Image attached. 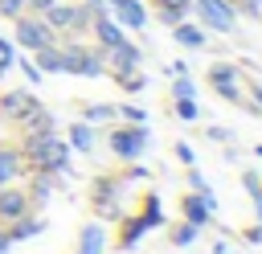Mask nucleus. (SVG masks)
<instances>
[{"instance_id":"nucleus-4","label":"nucleus","mask_w":262,"mask_h":254,"mask_svg":"<svg viewBox=\"0 0 262 254\" xmlns=\"http://www.w3.org/2000/svg\"><path fill=\"white\" fill-rule=\"evenodd\" d=\"M16 20V45H25V49H45V45H57V33L41 20V16H12Z\"/></svg>"},{"instance_id":"nucleus-9","label":"nucleus","mask_w":262,"mask_h":254,"mask_svg":"<svg viewBox=\"0 0 262 254\" xmlns=\"http://www.w3.org/2000/svg\"><path fill=\"white\" fill-rule=\"evenodd\" d=\"M106 8L115 12V20H119L123 29H143V25H147V8H143L139 0H106Z\"/></svg>"},{"instance_id":"nucleus-12","label":"nucleus","mask_w":262,"mask_h":254,"mask_svg":"<svg viewBox=\"0 0 262 254\" xmlns=\"http://www.w3.org/2000/svg\"><path fill=\"white\" fill-rule=\"evenodd\" d=\"M20 213H29V193L0 184V221H12V217H20Z\"/></svg>"},{"instance_id":"nucleus-8","label":"nucleus","mask_w":262,"mask_h":254,"mask_svg":"<svg viewBox=\"0 0 262 254\" xmlns=\"http://www.w3.org/2000/svg\"><path fill=\"white\" fill-rule=\"evenodd\" d=\"M90 33H94V41H98V49H115L119 41H127V33H123V25L111 16V12H102V16H94L90 20Z\"/></svg>"},{"instance_id":"nucleus-28","label":"nucleus","mask_w":262,"mask_h":254,"mask_svg":"<svg viewBox=\"0 0 262 254\" xmlns=\"http://www.w3.org/2000/svg\"><path fill=\"white\" fill-rule=\"evenodd\" d=\"M49 193H53V180H49V172L41 176V180H33V188H29V201H49Z\"/></svg>"},{"instance_id":"nucleus-26","label":"nucleus","mask_w":262,"mask_h":254,"mask_svg":"<svg viewBox=\"0 0 262 254\" xmlns=\"http://www.w3.org/2000/svg\"><path fill=\"white\" fill-rule=\"evenodd\" d=\"M115 78H119V86H123L127 94H139V90L147 86V78H143L139 70H135V74H115Z\"/></svg>"},{"instance_id":"nucleus-10","label":"nucleus","mask_w":262,"mask_h":254,"mask_svg":"<svg viewBox=\"0 0 262 254\" xmlns=\"http://www.w3.org/2000/svg\"><path fill=\"white\" fill-rule=\"evenodd\" d=\"M33 107H37V94L33 90H8V94H0V119H20Z\"/></svg>"},{"instance_id":"nucleus-15","label":"nucleus","mask_w":262,"mask_h":254,"mask_svg":"<svg viewBox=\"0 0 262 254\" xmlns=\"http://www.w3.org/2000/svg\"><path fill=\"white\" fill-rule=\"evenodd\" d=\"M41 229H45V221H41V217L20 213V217H12V225H8L4 234H8V242H20V238H33V234H41Z\"/></svg>"},{"instance_id":"nucleus-1","label":"nucleus","mask_w":262,"mask_h":254,"mask_svg":"<svg viewBox=\"0 0 262 254\" xmlns=\"http://www.w3.org/2000/svg\"><path fill=\"white\" fill-rule=\"evenodd\" d=\"M70 143L57 139V131H45V135H25V160L37 168V172H70Z\"/></svg>"},{"instance_id":"nucleus-3","label":"nucleus","mask_w":262,"mask_h":254,"mask_svg":"<svg viewBox=\"0 0 262 254\" xmlns=\"http://www.w3.org/2000/svg\"><path fill=\"white\" fill-rule=\"evenodd\" d=\"M143 147H147V127L143 123H127V127H119V131H111V152L119 156V160H139L143 156Z\"/></svg>"},{"instance_id":"nucleus-13","label":"nucleus","mask_w":262,"mask_h":254,"mask_svg":"<svg viewBox=\"0 0 262 254\" xmlns=\"http://www.w3.org/2000/svg\"><path fill=\"white\" fill-rule=\"evenodd\" d=\"M16 123L25 127V135H45V131H53V127H57V123H53V115H49V111H45L41 102H37L33 111H25V115H20Z\"/></svg>"},{"instance_id":"nucleus-20","label":"nucleus","mask_w":262,"mask_h":254,"mask_svg":"<svg viewBox=\"0 0 262 254\" xmlns=\"http://www.w3.org/2000/svg\"><path fill=\"white\" fill-rule=\"evenodd\" d=\"M172 37H176V45H184V49H201L205 45V29H196V25H172Z\"/></svg>"},{"instance_id":"nucleus-27","label":"nucleus","mask_w":262,"mask_h":254,"mask_svg":"<svg viewBox=\"0 0 262 254\" xmlns=\"http://www.w3.org/2000/svg\"><path fill=\"white\" fill-rule=\"evenodd\" d=\"M172 98H196V82L188 74H176V86H172Z\"/></svg>"},{"instance_id":"nucleus-2","label":"nucleus","mask_w":262,"mask_h":254,"mask_svg":"<svg viewBox=\"0 0 262 254\" xmlns=\"http://www.w3.org/2000/svg\"><path fill=\"white\" fill-rule=\"evenodd\" d=\"M106 70V57H102V49L94 45H78V41H70L66 49H61V74H82V78H98Z\"/></svg>"},{"instance_id":"nucleus-14","label":"nucleus","mask_w":262,"mask_h":254,"mask_svg":"<svg viewBox=\"0 0 262 254\" xmlns=\"http://www.w3.org/2000/svg\"><path fill=\"white\" fill-rule=\"evenodd\" d=\"M102 246H106V234H102V225H98V221L82 225V234H78V254H102Z\"/></svg>"},{"instance_id":"nucleus-42","label":"nucleus","mask_w":262,"mask_h":254,"mask_svg":"<svg viewBox=\"0 0 262 254\" xmlns=\"http://www.w3.org/2000/svg\"><path fill=\"white\" fill-rule=\"evenodd\" d=\"M8 246H12V242H8V234L0 229V254H8Z\"/></svg>"},{"instance_id":"nucleus-5","label":"nucleus","mask_w":262,"mask_h":254,"mask_svg":"<svg viewBox=\"0 0 262 254\" xmlns=\"http://www.w3.org/2000/svg\"><path fill=\"white\" fill-rule=\"evenodd\" d=\"M192 8H196V16L205 20V29L233 33V25H237V12H233L229 0H192Z\"/></svg>"},{"instance_id":"nucleus-37","label":"nucleus","mask_w":262,"mask_h":254,"mask_svg":"<svg viewBox=\"0 0 262 254\" xmlns=\"http://www.w3.org/2000/svg\"><path fill=\"white\" fill-rule=\"evenodd\" d=\"M160 8H180L184 16H188V8H192V0H156Z\"/></svg>"},{"instance_id":"nucleus-38","label":"nucleus","mask_w":262,"mask_h":254,"mask_svg":"<svg viewBox=\"0 0 262 254\" xmlns=\"http://www.w3.org/2000/svg\"><path fill=\"white\" fill-rule=\"evenodd\" d=\"M246 188H250V197H258V193H262V180H258L254 172H246Z\"/></svg>"},{"instance_id":"nucleus-25","label":"nucleus","mask_w":262,"mask_h":254,"mask_svg":"<svg viewBox=\"0 0 262 254\" xmlns=\"http://www.w3.org/2000/svg\"><path fill=\"white\" fill-rule=\"evenodd\" d=\"M82 115H86V123H106V119L119 115V107H111V102H90Z\"/></svg>"},{"instance_id":"nucleus-40","label":"nucleus","mask_w":262,"mask_h":254,"mask_svg":"<svg viewBox=\"0 0 262 254\" xmlns=\"http://www.w3.org/2000/svg\"><path fill=\"white\" fill-rule=\"evenodd\" d=\"M49 4H53V0H25V8H29V12H45Z\"/></svg>"},{"instance_id":"nucleus-19","label":"nucleus","mask_w":262,"mask_h":254,"mask_svg":"<svg viewBox=\"0 0 262 254\" xmlns=\"http://www.w3.org/2000/svg\"><path fill=\"white\" fill-rule=\"evenodd\" d=\"M20 168H25L20 152H12V147H0V184H12V180L20 176Z\"/></svg>"},{"instance_id":"nucleus-23","label":"nucleus","mask_w":262,"mask_h":254,"mask_svg":"<svg viewBox=\"0 0 262 254\" xmlns=\"http://www.w3.org/2000/svg\"><path fill=\"white\" fill-rule=\"evenodd\" d=\"M139 217H143V225H147V229L164 225V209H160V197H156V193H147V197H143V213H139Z\"/></svg>"},{"instance_id":"nucleus-6","label":"nucleus","mask_w":262,"mask_h":254,"mask_svg":"<svg viewBox=\"0 0 262 254\" xmlns=\"http://www.w3.org/2000/svg\"><path fill=\"white\" fill-rule=\"evenodd\" d=\"M209 82H213V90H217L221 98H229V102H242V78H237V66H229V61H217V66L209 70Z\"/></svg>"},{"instance_id":"nucleus-33","label":"nucleus","mask_w":262,"mask_h":254,"mask_svg":"<svg viewBox=\"0 0 262 254\" xmlns=\"http://www.w3.org/2000/svg\"><path fill=\"white\" fill-rule=\"evenodd\" d=\"M156 16H160L164 25H180V20H184V12H180V8H160V4H156Z\"/></svg>"},{"instance_id":"nucleus-24","label":"nucleus","mask_w":262,"mask_h":254,"mask_svg":"<svg viewBox=\"0 0 262 254\" xmlns=\"http://www.w3.org/2000/svg\"><path fill=\"white\" fill-rule=\"evenodd\" d=\"M188 184H192V193H196V197H201V201H205L209 209H217V197H213V188H209V180H205V176H201L196 168L188 172Z\"/></svg>"},{"instance_id":"nucleus-16","label":"nucleus","mask_w":262,"mask_h":254,"mask_svg":"<svg viewBox=\"0 0 262 254\" xmlns=\"http://www.w3.org/2000/svg\"><path fill=\"white\" fill-rule=\"evenodd\" d=\"M33 66L41 74H61V45H45V49H33Z\"/></svg>"},{"instance_id":"nucleus-11","label":"nucleus","mask_w":262,"mask_h":254,"mask_svg":"<svg viewBox=\"0 0 262 254\" xmlns=\"http://www.w3.org/2000/svg\"><path fill=\"white\" fill-rule=\"evenodd\" d=\"M74 16H78V4H61V0H53V4L41 12V20H45L53 33H70V29H74Z\"/></svg>"},{"instance_id":"nucleus-17","label":"nucleus","mask_w":262,"mask_h":254,"mask_svg":"<svg viewBox=\"0 0 262 254\" xmlns=\"http://www.w3.org/2000/svg\"><path fill=\"white\" fill-rule=\"evenodd\" d=\"M115 188H119L115 180H98V188H94V205H98L106 217H115V221H119V201H115Z\"/></svg>"},{"instance_id":"nucleus-34","label":"nucleus","mask_w":262,"mask_h":254,"mask_svg":"<svg viewBox=\"0 0 262 254\" xmlns=\"http://www.w3.org/2000/svg\"><path fill=\"white\" fill-rule=\"evenodd\" d=\"M25 12V0H0V16H20Z\"/></svg>"},{"instance_id":"nucleus-7","label":"nucleus","mask_w":262,"mask_h":254,"mask_svg":"<svg viewBox=\"0 0 262 254\" xmlns=\"http://www.w3.org/2000/svg\"><path fill=\"white\" fill-rule=\"evenodd\" d=\"M102 57H106V66H111L115 74H135L139 61H143V49L131 45V41H119L115 49H102Z\"/></svg>"},{"instance_id":"nucleus-41","label":"nucleus","mask_w":262,"mask_h":254,"mask_svg":"<svg viewBox=\"0 0 262 254\" xmlns=\"http://www.w3.org/2000/svg\"><path fill=\"white\" fill-rule=\"evenodd\" d=\"M246 242H262V225H250L246 229Z\"/></svg>"},{"instance_id":"nucleus-18","label":"nucleus","mask_w":262,"mask_h":254,"mask_svg":"<svg viewBox=\"0 0 262 254\" xmlns=\"http://www.w3.org/2000/svg\"><path fill=\"white\" fill-rule=\"evenodd\" d=\"M209 217H213V209H209L196 193H188V197H184V221L201 229V225H209Z\"/></svg>"},{"instance_id":"nucleus-29","label":"nucleus","mask_w":262,"mask_h":254,"mask_svg":"<svg viewBox=\"0 0 262 254\" xmlns=\"http://www.w3.org/2000/svg\"><path fill=\"white\" fill-rule=\"evenodd\" d=\"M176 115H180L184 123H196V115H201V107H196V98H176Z\"/></svg>"},{"instance_id":"nucleus-32","label":"nucleus","mask_w":262,"mask_h":254,"mask_svg":"<svg viewBox=\"0 0 262 254\" xmlns=\"http://www.w3.org/2000/svg\"><path fill=\"white\" fill-rule=\"evenodd\" d=\"M12 66H16V49L0 37V74H4V70H12Z\"/></svg>"},{"instance_id":"nucleus-35","label":"nucleus","mask_w":262,"mask_h":254,"mask_svg":"<svg viewBox=\"0 0 262 254\" xmlns=\"http://www.w3.org/2000/svg\"><path fill=\"white\" fill-rule=\"evenodd\" d=\"M16 61H20V57H16ZM20 70H25V78H29V82H33V86H37V82H41V70H37V66H33V61H29V57H25V61H20Z\"/></svg>"},{"instance_id":"nucleus-43","label":"nucleus","mask_w":262,"mask_h":254,"mask_svg":"<svg viewBox=\"0 0 262 254\" xmlns=\"http://www.w3.org/2000/svg\"><path fill=\"white\" fill-rule=\"evenodd\" d=\"M254 205H258V221H262V193H258V197H254Z\"/></svg>"},{"instance_id":"nucleus-44","label":"nucleus","mask_w":262,"mask_h":254,"mask_svg":"<svg viewBox=\"0 0 262 254\" xmlns=\"http://www.w3.org/2000/svg\"><path fill=\"white\" fill-rule=\"evenodd\" d=\"M254 4H262V0H254Z\"/></svg>"},{"instance_id":"nucleus-36","label":"nucleus","mask_w":262,"mask_h":254,"mask_svg":"<svg viewBox=\"0 0 262 254\" xmlns=\"http://www.w3.org/2000/svg\"><path fill=\"white\" fill-rule=\"evenodd\" d=\"M176 160H180V164H192V160H196V156H192V147H188L184 139L176 143Z\"/></svg>"},{"instance_id":"nucleus-39","label":"nucleus","mask_w":262,"mask_h":254,"mask_svg":"<svg viewBox=\"0 0 262 254\" xmlns=\"http://www.w3.org/2000/svg\"><path fill=\"white\" fill-rule=\"evenodd\" d=\"M237 8H242V12H246V16H262V4H254V0H242V4H237Z\"/></svg>"},{"instance_id":"nucleus-31","label":"nucleus","mask_w":262,"mask_h":254,"mask_svg":"<svg viewBox=\"0 0 262 254\" xmlns=\"http://www.w3.org/2000/svg\"><path fill=\"white\" fill-rule=\"evenodd\" d=\"M119 119H127V123H147V111L127 102V107H119Z\"/></svg>"},{"instance_id":"nucleus-30","label":"nucleus","mask_w":262,"mask_h":254,"mask_svg":"<svg viewBox=\"0 0 262 254\" xmlns=\"http://www.w3.org/2000/svg\"><path fill=\"white\" fill-rule=\"evenodd\" d=\"M196 234H201V229L184 221V225H176V229H172V242H176V246H188V242H196Z\"/></svg>"},{"instance_id":"nucleus-21","label":"nucleus","mask_w":262,"mask_h":254,"mask_svg":"<svg viewBox=\"0 0 262 254\" xmlns=\"http://www.w3.org/2000/svg\"><path fill=\"white\" fill-rule=\"evenodd\" d=\"M119 221H123V229H119V242L131 250V246H135V242L147 234V225H143V217H119Z\"/></svg>"},{"instance_id":"nucleus-22","label":"nucleus","mask_w":262,"mask_h":254,"mask_svg":"<svg viewBox=\"0 0 262 254\" xmlns=\"http://www.w3.org/2000/svg\"><path fill=\"white\" fill-rule=\"evenodd\" d=\"M66 143H70V147H78V152H90V147H94V131H90V123H86V119H82V123H74Z\"/></svg>"}]
</instances>
